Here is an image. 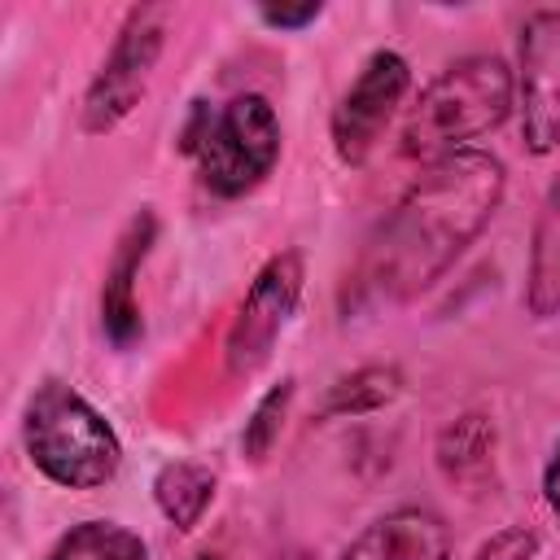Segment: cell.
Returning <instances> with one entry per match:
<instances>
[{"mask_svg":"<svg viewBox=\"0 0 560 560\" xmlns=\"http://www.w3.org/2000/svg\"><path fill=\"white\" fill-rule=\"evenodd\" d=\"M538 490H542V508H547V516H551L556 529H560V438L551 442V451H547V459H542Z\"/></svg>","mask_w":560,"mask_h":560,"instance_id":"19","label":"cell"},{"mask_svg":"<svg viewBox=\"0 0 560 560\" xmlns=\"http://www.w3.org/2000/svg\"><path fill=\"white\" fill-rule=\"evenodd\" d=\"M166 26H171V9L166 4H136L127 9L101 70L92 74L83 105H79V127L88 136H105L118 122H127L136 114V105L149 92V79L162 61L166 48Z\"/></svg>","mask_w":560,"mask_h":560,"instance_id":"5","label":"cell"},{"mask_svg":"<svg viewBox=\"0 0 560 560\" xmlns=\"http://www.w3.org/2000/svg\"><path fill=\"white\" fill-rule=\"evenodd\" d=\"M280 114L262 92H236L223 105L192 101L179 127V153L214 197L254 192L280 162Z\"/></svg>","mask_w":560,"mask_h":560,"instance_id":"4","label":"cell"},{"mask_svg":"<svg viewBox=\"0 0 560 560\" xmlns=\"http://www.w3.org/2000/svg\"><path fill=\"white\" fill-rule=\"evenodd\" d=\"M153 503H158V512L175 525V529H184V534H192L197 525H201V516L210 512V503H214V490H219V477L206 468V464H197V459H166L158 472H153Z\"/></svg>","mask_w":560,"mask_h":560,"instance_id":"13","label":"cell"},{"mask_svg":"<svg viewBox=\"0 0 560 560\" xmlns=\"http://www.w3.org/2000/svg\"><path fill=\"white\" fill-rule=\"evenodd\" d=\"M538 551H542V538L534 525H503L468 560H538Z\"/></svg>","mask_w":560,"mask_h":560,"instance_id":"17","label":"cell"},{"mask_svg":"<svg viewBox=\"0 0 560 560\" xmlns=\"http://www.w3.org/2000/svg\"><path fill=\"white\" fill-rule=\"evenodd\" d=\"M512 114H516L512 66L494 52H468L420 88V96L402 118L398 153L407 162L433 166L451 153L477 149V140L499 131Z\"/></svg>","mask_w":560,"mask_h":560,"instance_id":"2","label":"cell"},{"mask_svg":"<svg viewBox=\"0 0 560 560\" xmlns=\"http://www.w3.org/2000/svg\"><path fill=\"white\" fill-rule=\"evenodd\" d=\"M197 560H228V556H214V551H201Z\"/></svg>","mask_w":560,"mask_h":560,"instance_id":"20","label":"cell"},{"mask_svg":"<svg viewBox=\"0 0 560 560\" xmlns=\"http://www.w3.org/2000/svg\"><path fill=\"white\" fill-rule=\"evenodd\" d=\"M521 302L534 319L560 315V179H551V188L542 192V206L534 214Z\"/></svg>","mask_w":560,"mask_h":560,"instance_id":"12","label":"cell"},{"mask_svg":"<svg viewBox=\"0 0 560 560\" xmlns=\"http://www.w3.org/2000/svg\"><path fill=\"white\" fill-rule=\"evenodd\" d=\"M407 92H411V61L402 52L376 48L363 57L359 74L350 79V88L341 92L328 118V140L341 166H363L376 153Z\"/></svg>","mask_w":560,"mask_h":560,"instance_id":"7","label":"cell"},{"mask_svg":"<svg viewBox=\"0 0 560 560\" xmlns=\"http://www.w3.org/2000/svg\"><path fill=\"white\" fill-rule=\"evenodd\" d=\"M494 451H499L494 416L459 411L455 420L442 424V433L433 442V464L451 490L477 499V494H490V486H494Z\"/></svg>","mask_w":560,"mask_h":560,"instance_id":"11","label":"cell"},{"mask_svg":"<svg viewBox=\"0 0 560 560\" xmlns=\"http://www.w3.org/2000/svg\"><path fill=\"white\" fill-rule=\"evenodd\" d=\"M337 560H451V529L433 508H389L368 521Z\"/></svg>","mask_w":560,"mask_h":560,"instance_id":"10","label":"cell"},{"mask_svg":"<svg viewBox=\"0 0 560 560\" xmlns=\"http://www.w3.org/2000/svg\"><path fill=\"white\" fill-rule=\"evenodd\" d=\"M293 394H298V381L284 376V381H276V385L254 402V411L245 416L241 455H245L249 464H262V459L276 451V442H280V433H284V420H289V407H293Z\"/></svg>","mask_w":560,"mask_h":560,"instance_id":"16","label":"cell"},{"mask_svg":"<svg viewBox=\"0 0 560 560\" xmlns=\"http://www.w3.org/2000/svg\"><path fill=\"white\" fill-rule=\"evenodd\" d=\"M302 289H306L302 249H280L254 271L245 298L236 302L228 337H223V368L232 381H249L254 372H262L271 363L280 337L289 332V324L302 306Z\"/></svg>","mask_w":560,"mask_h":560,"instance_id":"6","label":"cell"},{"mask_svg":"<svg viewBox=\"0 0 560 560\" xmlns=\"http://www.w3.org/2000/svg\"><path fill=\"white\" fill-rule=\"evenodd\" d=\"M31 468L61 490H105L122 468V438L70 381L44 376L22 407Z\"/></svg>","mask_w":560,"mask_h":560,"instance_id":"3","label":"cell"},{"mask_svg":"<svg viewBox=\"0 0 560 560\" xmlns=\"http://www.w3.org/2000/svg\"><path fill=\"white\" fill-rule=\"evenodd\" d=\"M516 118L534 158L560 149V9H534L516 39Z\"/></svg>","mask_w":560,"mask_h":560,"instance_id":"8","label":"cell"},{"mask_svg":"<svg viewBox=\"0 0 560 560\" xmlns=\"http://www.w3.org/2000/svg\"><path fill=\"white\" fill-rule=\"evenodd\" d=\"M503 197L508 166L486 149H464L424 166L376 223L359 258L354 289L385 306L429 293L494 223Z\"/></svg>","mask_w":560,"mask_h":560,"instance_id":"1","label":"cell"},{"mask_svg":"<svg viewBox=\"0 0 560 560\" xmlns=\"http://www.w3.org/2000/svg\"><path fill=\"white\" fill-rule=\"evenodd\" d=\"M48 560H149V547L131 525L96 516V521L70 525L52 542Z\"/></svg>","mask_w":560,"mask_h":560,"instance_id":"15","label":"cell"},{"mask_svg":"<svg viewBox=\"0 0 560 560\" xmlns=\"http://www.w3.org/2000/svg\"><path fill=\"white\" fill-rule=\"evenodd\" d=\"M254 13H258V22L271 26V31H306V26H315V22L324 18V4H319V0H302V4H258Z\"/></svg>","mask_w":560,"mask_h":560,"instance_id":"18","label":"cell"},{"mask_svg":"<svg viewBox=\"0 0 560 560\" xmlns=\"http://www.w3.org/2000/svg\"><path fill=\"white\" fill-rule=\"evenodd\" d=\"M402 394V372L394 363H363L337 376L319 402V420H359L389 407Z\"/></svg>","mask_w":560,"mask_h":560,"instance_id":"14","label":"cell"},{"mask_svg":"<svg viewBox=\"0 0 560 560\" xmlns=\"http://www.w3.org/2000/svg\"><path fill=\"white\" fill-rule=\"evenodd\" d=\"M153 245H158V214H153V206H140L122 223V232L114 241V254L105 262V280H101V332L114 350H131L144 337L136 280H140Z\"/></svg>","mask_w":560,"mask_h":560,"instance_id":"9","label":"cell"}]
</instances>
